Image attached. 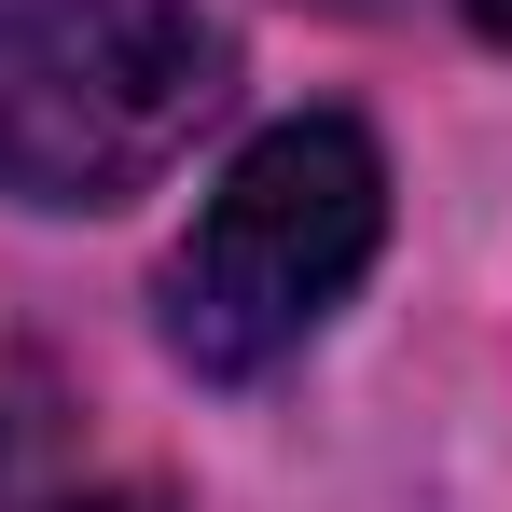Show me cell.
<instances>
[{"mask_svg":"<svg viewBox=\"0 0 512 512\" xmlns=\"http://www.w3.org/2000/svg\"><path fill=\"white\" fill-rule=\"evenodd\" d=\"M236 97V42L194 0H0V194L125 208Z\"/></svg>","mask_w":512,"mask_h":512,"instance_id":"obj_1","label":"cell"},{"mask_svg":"<svg viewBox=\"0 0 512 512\" xmlns=\"http://www.w3.org/2000/svg\"><path fill=\"white\" fill-rule=\"evenodd\" d=\"M388 250V153L346 111H291L222 167L167 263V346L194 374L250 388L360 291V263Z\"/></svg>","mask_w":512,"mask_h":512,"instance_id":"obj_2","label":"cell"},{"mask_svg":"<svg viewBox=\"0 0 512 512\" xmlns=\"http://www.w3.org/2000/svg\"><path fill=\"white\" fill-rule=\"evenodd\" d=\"M0 457H14V416H0Z\"/></svg>","mask_w":512,"mask_h":512,"instance_id":"obj_5","label":"cell"},{"mask_svg":"<svg viewBox=\"0 0 512 512\" xmlns=\"http://www.w3.org/2000/svg\"><path fill=\"white\" fill-rule=\"evenodd\" d=\"M56 512H167L153 485H84V499H56Z\"/></svg>","mask_w":512,"mask_h":512,"instance_id":"obj_3","label":"cell"},{"mask_svg":"<svg viewBox=\"0 0 512 512\" xmlns=\"http://www.w3.org/2000/svg\"><path fill=\"white\" fill-rule=\"evenodd\" d=\"M471 28H485V42H512V0H471Z\"/></svg>","mask_w":512,"mask_h":512,"instance_id":"obj_4","label":"cell"}]
</instances>
